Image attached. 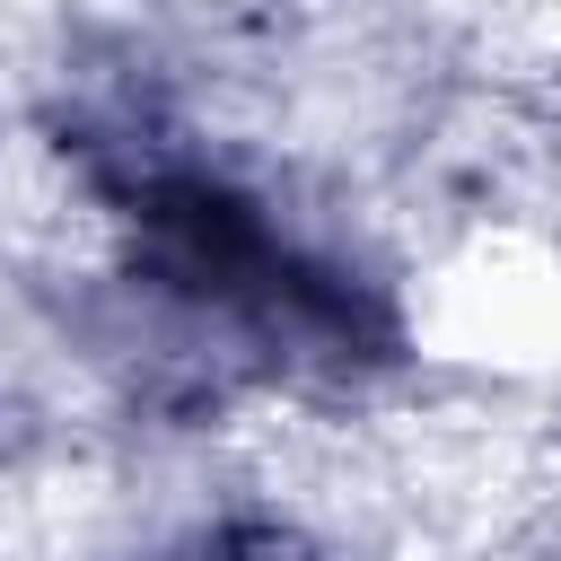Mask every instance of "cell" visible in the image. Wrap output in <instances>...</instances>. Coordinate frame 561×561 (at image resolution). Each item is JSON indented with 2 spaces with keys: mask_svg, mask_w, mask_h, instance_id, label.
Returning a JSON list of instances; mask_svg holds the SVG:
<instances>
[{
  "mask_svg": "<svg viewBox=\"0 0 561 561\" xmlns=\"http://www.w3.org/2000/svg\"><path fill=\"white\" fill-rule=\"evenodd\" d=\"M254 561H280V552H254Z\"/></svg>",
  "mask_w": 561,
  "mask_h": 561,
  "instance_id": "cell-1",
  "label": "cell"
}]
</instances>
